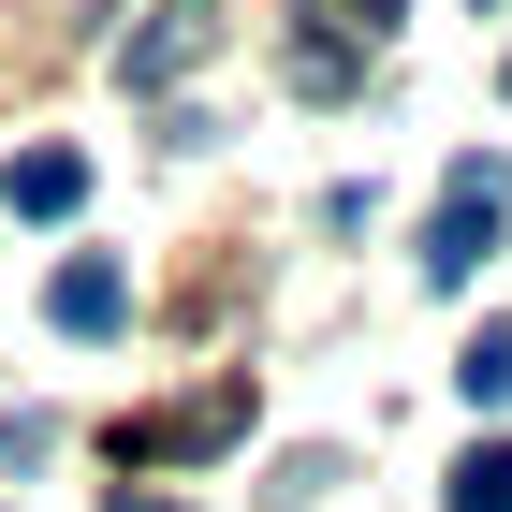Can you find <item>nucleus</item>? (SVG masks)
<instances>
[{"label":"nucleus","mask_w":512,"mask_h":512,"mask_svg":"<svg viewBox=\"0 0 512 512\" xmlns=\"http://www.w3.org/2000/svg\"><path fill=\"white\" fill-rule=\"evenodd\" d=\"M498 220H512V161L483 147V161H454L439 205H425V293H469V278L498 264Z\"/></svg>","instance_id":"obj_1"},{"label":"nucleus","mask_w":512,"mask_h":512,"mask_svg":"<svg viewBox=\"0 0 512 512\" xmlns=\"http://www.w3.org/2000/svg\"><path fill=\"white\" fill-rule=\"evenodd\" d=\"M44 322H59V337H118V322H132V278L103 264V249H74V264L44 278Z\"/></svg>","instance_id":"obj_2"},{"label":"nucleus","mask_w":512,"mask_h":512,"mask_svg":"<svg viewBox=\"0 0 512 512\" xmlns=\"http://www.w3.org/2000/svg\"><path fill=\"white\" fill-rule=\"evenodd\" d=\"M0 205H15V220H74V205H88V161L74 147H15V161H0Z\"/></svg>","instance_id":"obj_3"},{"label":"nucleus","mask_w":512,"mask_h":512,"mask_svg":"<svg viewBox=\"0 0 512 512\" xmlns=\"http://www.w3.org/2000/svg\"><path fill=\"white\" fill-rule=\"evenodd\" d=\"M454 512H512V439H469L454 454Z\"/></svg>","instance_id":"obj_4"},{"label":"nucleus","mask_w":512,"mask_h":512,"mask_svg":"<svg viewBox=\"0 0 512 512\" xmlns=\"http://www.w3.org/2000/svg\"><path fill=\"white\" fill-rule=\"evenodd\" d=\"M176 59H205V0H176L161 30H132V74H176Z\"/></svg>","instance_id":"obj_5"},{"label":"nucleus","mask_w":512,"mask_h":512,"mask_svg":"<svg viewBox=\"0 0 512 512\" xmlns=\"http://www.w3.org/2000/svg\"><path fill=\"white\" fill-rule=\"evenodd\" d=\"M454 381H469V395H483V410H498V395H512V322H483L469 352H454Z\"/></svg>","instance_id":"obj_6"},{"label":"nucleus","mask_w":512,"mask_h":512,"mask_svg":"<svg viewBox=\"0 0 512 512\" xmlns=\"http://www.w3.org/2000/svg\"><path fill=\"white\" fill-rule=\"evenodd\" d=\"M103 512H191V498H161V483H132V498H103Z\"/></svg>","instance_id":"obj_7"},{"label":"nucleus","mask_w":512,"mask_h":512,"mask_svg":"<svg viewBox=\"0 0 512 512\" xmlns=\"http://www.w3.org/2000/svg\"><path fill=\"white\" fill-rule=\"evenodd\" d=\"M498 88H512V59H498Z\"/></svg>","instance_id":"obj_8"}]
</instances>
